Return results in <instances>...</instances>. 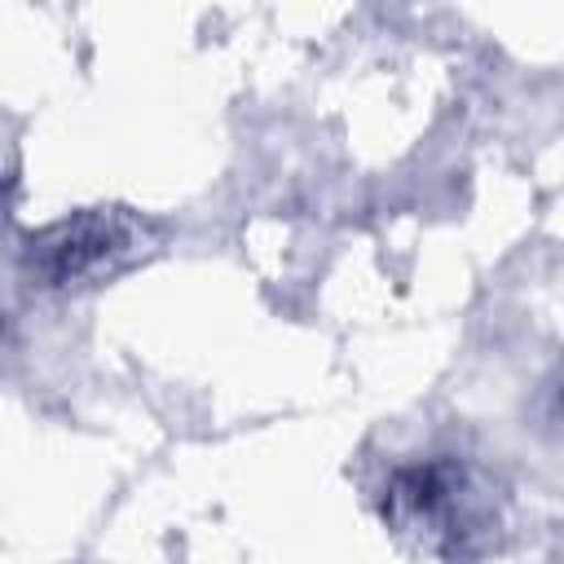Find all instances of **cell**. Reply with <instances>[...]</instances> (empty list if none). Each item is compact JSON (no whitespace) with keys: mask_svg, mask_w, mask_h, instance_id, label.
Instances as JSON below:
<instances>
[{"mask_svg":"<svg viewBox=\"0 0 564 564\" xmlns=\"http://www.w3.org/2000/svg\"><path fill=\"white\" fill-rule=\"evenodd\" d=\"M383 516L401 533L449 555L471 551L498 524L489 480L454 454L401 463L383 485Z\"/></svg>","mask_w":564,"mask_h":564,"instance_id":"cell-1","label":"cell"},{"mask_svg":"<svg viewBox=\"0 0 564 564\" xmlns=\"http://www.w3.org/2000/svg\"><path fill=\"white\" fill-rule=\"evenodd\" d=\"M137 251V225L119 212H79L31 238V269L48 286L84 282Z\"/></svg>","mask_w":564,"mask_h":564,"instance_id":"cell-2","label":"cell"}]
</instances>
